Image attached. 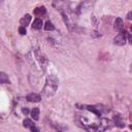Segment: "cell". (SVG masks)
Wrapping results in <instances>:
<instances>
[{
    "label": "cell",
    "instance_id": "obj_1",
    "mask_svg": "<svg viewBox=\"0 0 132 132\" xmlns=\"http://www.w3.org/2000/svg\"><path fill=\"white\" fill-rule=\"evenodd\" d=\"M58 78L55 75H50L46 77V81L44 85V88L42 90V93L45 97H51L53 96L57 89H58Z\"/></svg>",
    "mask_w": 132,
    "mask_h": 132
},
{
    "label": "cell",
    "instance_id": "obj_2",
    "mask_svg": "<svg viewBox=\"0 0 132 132\" xmlns=\"http://www.w3.org/2000/svg\"><path fill=\"white\" fill-rule=\"evenodd\" d=\"M113 43L116 45H119V46L124 45L126 43V32L125 31H122L119 35H117L113 38Z\"/></svg>",
    "mask_w": 132,
    "mask_h": 132
},
{
    "label": "cell",
    "instance_id": "obj_3",
    "mask_svg": "<svg viewBox=\"0 0 132 132\" xmlns=\"http://www.w3.org/2000/svg\"><path fill=\"white\" fill-rule=\"evenodd\" d=\"M27 100L30 102H39L41 100V96L36 93H30L29 95H27Z\"/></svg>",
    "mask_w": 132,
    "mask_h": 132
},
{
    "label": "cell",
    "instance_id": "obj_4",
    "mask_svg": "<svg viewBox=\"0 0 132 132\" xmlns=\"http://www.w3.org/2000/svg\"><path fill=\"white\" fill-rule=\"evenodd\" d=\"M114 28H116V30H118V31H120V32H122V31H123L124 24H123L122 19L118 18V19L116 20V22H114Z\"/></svg>",
    "mask_w": 132,
    "mask_h": 132
},
{
    "label": "cell",
    "instance_id": "obj_5",
    "mask_svg": "<svg viewBox=\"0 0 132 132\" xmlns=\"http://www.w3.org/2000/svg\"><path fill=\"white\" fill-rule=\"evenodd\" d=\"M30 21H31V15H30V14H25V15H24V16L21 19L20 23H21V25H22V26L26 27L27 25H29Z\"/></svg>",
    "mask_w": 132,
    "mask_h": 132
},
{
    "label": "cell",
    "instance_id": "obj_6",
    "mask_svg": "<svg viewBox=\"0 0 132 132\" xmlns=\"http://www.w3.org/2000/svg\"><path fill=\"white\" fill-rule=\"evenodd\" d=\"M45 12H46V10H45L44 6H40V7H37V8L34 9V13L36 15H43Z\"/></svg>",
    "mask_w": 132,
    "mask_h": 132
},
{
    "label": "cell",
    "instance_id": "obj_7",
    "mask_svg": "<svg viewBox=\"0 0 132 132\" xmlns=\"http://www.w3.org/2000/svg\"><path fill=\"white\" fill-rule=\"evenodd\" d=\"M31 117H32L33 120H38V118H39V109L36 108V107L33 108L31 110Z\"/></svg>",
    "mask_w": 132,
    "mask_h": 132
},
{
    "label": "cell",
    "instance_id": "obj_8",
    "mask_svg": "<svg viewBox=\"0 0 132 132\" xmlns=\"http://www.w3.org/2000/svg\"><path fill=\"white\" fill-rule=\"evenodd\" d=\"M41 26H42V21H41L40 19H36V20L33 22V25H32V27H33L34 29H40Z\"/></svg>",
    "mask_w": 132,
    "mask_h": 132
},
{
    "label": "cell",
    "instance_id": "obj_9",
    "mask_svg": "<svg viewBox=\"0 0 132 132\" xmlns=\"http://www.w3.org/2000/svg\"><path fill=\"white\" fill-rule=\"evenodd\" d=\"M0 82H1V84H7V82H9L8 76H7L4 72H1V73H0Z\"/></svg>",
    "mask_w": 132,
    "mask_h": 132
},
{
    "label": "cell",
    "instance_id": "obj_10",
    "mask_svg": "<svg viewBox=\"0 0 132 132\" xmlns=\"http://www.w3.org/2000/svg\"><path fill=\"white\" fill-rule=\"evenodd\" d=\"M87 109L90 110V111H92V112H94L97 117H100L101 116V111L99 109H97L95 106H87Z\"/></svg>",
    "mask_w": 132,
    "mask_h": 132
},
{
    "label": "cell",
    "instance_id": "obj_11",
    "mask_svg": "<svg viewBox=\"0 0 132 132\" xmlns=\"http://www.w3.org/2000/svg\"><path fill=\"white\" fill-rule=\"evenodd\" d=\"M108 124H110V121L109 120H107V119H102L101 120V125L103 126L101 129L102 130H105V129H107V128H109V125Z\"/></svg>",
    "mask_w": 132,
    "mask_h": 132
},
{
    "label": "cell",
    "instance_id": "obj_12",
    "mask_svg": "<svg viewBox=\"0 0 132 132\" xmlns=\"http://www.w3.org/2000/svg\"><path fill=\"white\" fill-rule=\"evenodd\" d=\"M114 123H116V125H117V126H119V127H123V126H124V123L122 122L121 117H120L119 114L114 117Z\"/></svg>",
    "mask_w": 132,
    "mask_h": 132
},
{
    "label": "cell",
    "instance_id": "obj_13",
    "mask_svg": "<svg viewBox=\"0 0 132 132\" xmlns=\"http://www.w3.org/2000/svg\"><path fill=\"white\" fill-rule=\"evenodd\" d=\"M44 29L47 30V31H52V30H54V25L52 24V22L47 21V22L45 23V25H44Z\"/></svg>",
    "mask_w": 132,
    "mask_h": 132
},
{
    "label": "cell",
    "instance_id": "obj_14",
    "mask_svg": "<svg viewBox=\"0 0 132 132\" xmlns=\"http://www.w3.org/2000/svg\"><path fill=\"white\" fill-rule=\"evenodd\" d=\"M23 125H24V127H26V128H31V127L33 126V123H32V121H31V120L26 119V120H24Z\"/></svg>",
    "mask_w": 132,
    "mask_h": 132
},
{
    "label": "cell",
    "instance_id": "obj_15",
    "mask_svg": "<svg viewBox=\"0 0 132 132\" xmlns=\"http://www.w3.org/2000/svg\"><path fill=\"white\" fill-rule=\"evenodd\" d=\"M19 33H20V34H22V35L26 34V27H24V26H21V27L19 28Z\"/></svg>",
    "mask_w": 132,
    "mask_h": 132
},
{
    "label": "cell",
    "instance_id": "obj_16",
    "mask_svg": "<svg viewBox=\"0 0 132 132\" xmlns=\"http://www.w3.org/2000/svg\"><path fill=\"white\" fill-rule=\"evenodd\" d=\"M30 129H31L32 131H35V132H38V131H39V130H38V128H36V127H34V125H33V126H32V127H31Z\"/></svg>",
    "mask_w": 132,
    "mask_h": 132
},
{
    "label": "cell",
    "instance_id": "obj_17",
    "mask_svg": "<svg viewBox=\"0 0 132 132\" xmlns=\"http://www.w3.org/2000/svg\"><path fill=\"white\" fill-rule=\"evenodd\" d=\"M127 18H128V20H131V21H132V11H130V12L127 14Z\"/></svg>",
    "mask_w": 132,
    "mask_h": 132
},
{
    "label": "cell",
    "instance_id": "obj_18",
    "mask_svg": "<svg viewBox=\"0 0 132 132\" xmlns=\"http://www.w3.org/2000/svg\"><path fill=\"white\" fill-rule=\"evenodd\" d=\"M128 39H129V42H130V43H131V44H132V35H130V36H129V38H128Z\"/></svg>",
    "mask_w": 132,
    "mask_h": 132
},
{
    "label": "cell",
    "instance_id": "obj_19",
    "mask_svg": "<svg viewBox=\"0 0 132 132\" xmlns=\"http://www.w3.org/2000/svg\"><path fill=\"white\" fill-rule=\"evenodd\" d=\"M23 112H24V113H28V109H27V108L23 109Z\"/></svg>",
    "mask_w": 132,
    "mask_h": 132
},
{
    "label": "cell",
    "instance_id": "obj_20",
    "mask_svg": "<svg viewBox=\"0 0 132 132\" xmlns=\"http://www.w3.org/2000/svg\"><path fill=\"white\" fill-rule=\"evenodd\" d=\"M87 2H89V3H93V2H95V0H87Z\"/></svg>",
    "mask_w": 132,
    "mask_h": 132
},
{
    "label": "cell",
    "instance_id": "obj_21",
    "mask_svg": "<svg viewBox=\"0 0 132 132\" xmlns=\"http://www.w3.org/2000/svg\"><path fill=\"white\" fill-rule=\"evenodd\" d=\"M130 72H131V73H132V64H131V65H130Z\"/></svg>",
    "mask_w": 132,
    "mask_h": 132
},
{
    "label": "cell",
    "instance_id": "obj_22",
    "mask_svg": "<svg viewBox=\"0 0 132 132\" xmlns=\"http://www.w3.org/2000/svg\"><path fill=\"white\" fill-rule=\"evenodd\" d=\"M130 129H132V125H131V126H130Z\"/></svg>",
    "mask_w": 132,
    "mask_h": 132
},
{
    "label": "cell",
    "instance_id": "obj_23",
    "mask_svg": "<svg viewBox=\"0 0 132 132\" xmlns=\"http://www.w3.org/2000/svg\"><path fill=\"white\" fill-rule=\"evenodd\" d=\"M131 31H132V26H131Z\"/></svg>",
    "mask_w": 132,
    "mask_h": 132
}]
</instances>
